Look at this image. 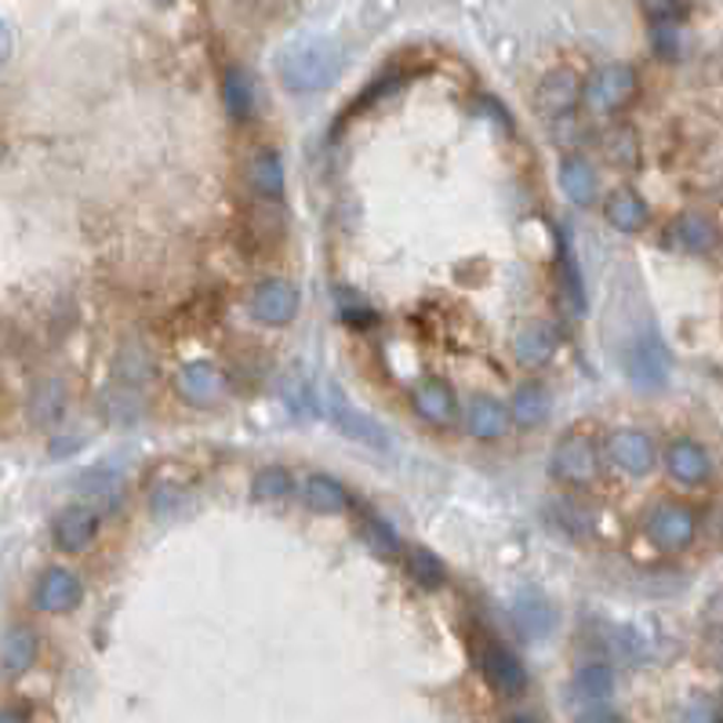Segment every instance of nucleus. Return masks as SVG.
<instances>
[{
    "label": "nucleus",
    "mask_w": 723,
    "mask_h": 723,
    "mask_svg": "<svg viewBox=\"0 0 723 723\" xmlns=\"http://www.w3.org/2000/svg\"><path fill=\"white\" fill-rule=\"evenodd\" d=\"M342 73V48L332 37H298L277 55V77L295 95H313Z\"/></svg>",
    "instance_id": "obj_1"
},
{
    "label": "nucleus",
    "mask_w": 723,
    "mask_h": 723,
    "mask_svg": "<svg viewBox=\"0 0 723 723\" xmlns=\"http://www.w3.org/2000/svg\"><path fill=\"white\" fill-rule=\"evenodd\" d=\"M549 472H553V480L568 483V488H585V483H593L600 472L597 440L589 437L585 429L563 432L553 447V458H549Z\"/></svg>",
    "instance_id": "obj_2"
},
{
    "label": "nucleus",
    "mask_w": 723,
    "mask_h": 723,
    "mask_svg": "<svg viewBox=\"0 0 723 723\" xmlns=\"http://www.w3.org/2000/svg\"><path fill=\"white\" fill-rule=\"evenodd\" d=\"M637 88H640V77H637L633 65L611 62V65H600V70L582 84V102L589 106V113L611 116L633 102Z\"/></svg>",
    "instance_id": "obj_3"
},
{
    "label": "nucleus",
    "mask_w": 723,
    "mask_h": 723,
    "mask_svg": "<svg viewBox=\"0 0 723 723\" xmlns=\"http://www.w3.org/2000/svg\"><path fill=\"white\" fill-rule=\"evenodd\" d=\"M324 411H327V418H332V426L342 432V437H349L353 444H364V447H371V451H386L389 447V432L367 411L353 407L338 383L324 386Z\"/></svg>",
    "instance_id": "obj_4"
},
{
    "label": "nucleus",
    "mask_w": 723,
    "mask_h": 723,
    "mask_svg": "<svg viewBox=\"0 0 723 723\" xmlns=\"http://www.w3.org/2000/svg\"><path fill=\"white\" fill-rule=\"evenodd\" d=\"M582 106V81H578L574 70H549L534 88V113L542 116L546 124H560Z\"/></svg>",
    "instance_id": "obj_5"
},
{
    "label": "nucleus",
    "mask_w": 723,
    "mask_h": 723,
    "mask_svg": "<svg viewBox=\"0 0 723 723\" xmlns=\"http://www.w3.org/2000/svg\"><path fill=\"white\" fill-rule=\"evenodd\" d=\"M622 364H625V378L637 389H662L665 378H669V367H673V360H669V353L662 346V338L654 332L633 338V346L625 349Z\"/></svg>",
    "instance_id": "obj_6"
},
{
    "label": "nucleus",
    "mask_w": 723,
    "mask_h": 723,
    "mask_svg": "<svg viewBox=\"0 0 723 723\" xmlns=\"http://www.w3.org/2000/svg\"><path fill=\"white\" fill-rule=\"evenodd\" d=\"M298 306H302V295L292 281L284 277H269L255 284L252 298H247V309H252V317L266 327H287L295 317H298Z\"/></svg>",
    "instance_id": "obj_7"
},
{
    "label": "nucleus",
    "mask_w": 723,
    "mask_h": 723,
    "mask_svg": "<svg viewBox=\"0 0 723 723\" xmlns=\"http://www.w3.org/2000/svg\"><path fill=\"white\" fill-rule=\"evenodd\" d=\"M699 534V520H694V509L680 506V502H662L651 509L648 517V538L665 553H680L688 549Z\"/></svg>",
    "instance_id": "obj_8"
},
{
    "label": "nucleus",
    "mask_w": 723,
    "mask_h": 723,
    "mask_svg": "<svg viewBox=\"0 0 723 723\" xmlns=\"http://www.w3.org/2000/svg\"><path fill=\"white\" fill-rule=\"evenodd\" d=\"M477 662H480L483 680H488V688H491L495 694H502V699H517V694H523V688H528V673H523V662L506 648V643L488 640V643L480 648Z\"/></svg>",
    "instance_id": "obj_9"
},
{
    "label": "nucleus",
    "mask_w": 723,
    "mask_h": 723,
    "mask_svg": "<svg viewBox=\"0 0 723 723\" xmlns=\"http://www.w3.org/2000/svg\"><path fill=\"white\" fill-rule=\"evenodd\" d=\"M608 458L629 472V477H648V472L659 466V447L640 429H618L608 437Z\"/></svg>",
    "instance_id": "obj_10"
},
{
    "label": "nucleus",
    "mask_w": 723,
    "mask_h": 723,
    "mask_svg": "<svg viewBox=\"0 0 723 723\" xmlns=\"http://www.w3.org/2000/svg\"><path fill=\"white\" fill-rule=\"evenodd\" d=\"M33 600L44 614H70V611L81 608L84 582L70 568H48L33 589Z\"/></svg>",
    "instance_id": "obj_11"
},
{
    "label": "nucleus",
    "mask_w": 723,
    "mask_h": 723,
    "mask_svg": "<svg viewBox=\"0 0 723 723\" xmlns=\"http://www.w3.org/2000/svg\"><path fill=\"white\" fill-rule=\"evenodd\" d=\"M51 534H55V546L62 549V553H84L99 534V509L88 506V502L65 506L55 517Z\"/></svg>",
    "instance_id": "obj_12"
},
{
    "label": "nucleus",
    "mask_w": 723,
    "mask_h": 723,
    "mask_svg": "<svg viewBox=\"0 0 723 723\" xmlns=\"http://www.w3.org/2000/svg\"><path fill=\"white\" fill-rule=\"evenodd\" d=\"M665 469H669V477L683 483V488H702V483L713 477L709 451L694 440H673V444H669L665 447Z\"/></svg>",
    "instance_id": "obj_13"
},
{
    "label": "nucleus",
    "mask_w": 723,
    "mask_h": 723,
    "mask_svg": "<svg viewBox=\"0 0 723 723\" xmlns=\"http://www.w3.org/2000/svg\"><path fill=\"white\" fill-rule=\"evenodd\" d=\"M222 389H226V383H222V371L212 360H193L179 371V397L193 407L218 404Z\"/></svg>",
    "instance_id": "obj_14"
},
{
    "label": "nucleus",
    "mask_w": 723,
    "mask_h": 723,
    "mask_svg": "<svg viewBox=\"0 0 723 723\" xmlns=\"http://www.w3.org/2000/svg\"><path fill=\"white\" fill-rule=\"evenodd\" d=\"M560 346V332H557V324H549V320H528L517 332V338H512V357H517L523 367H538V364H546L549 357L557 353Z\"/></svg>",
    "instance_id": "obj_15"
},
{
    "label": "nucleus",
    "mask_w": 723,
    "mask_h": 723,
    "mask_svg": "<svg viewBox=\"0 0 723 723\" xmlns=\"http://www.w3.org/2000/svg\"><path fill=\"white\" fill-rule=\"evenodd\" d=\"M466 429H469V437H477V440H502L506 432L512 429V415H509V407L506 404H498L495 397H472L469 407H466Z\"/></svg>",
    "instance_id": "obj_16"
},
{
    "label": "nucleus",
    "mask_w": 723,
    "mask_h": 723,
    "mask_svg": "<svg viewBox=\"0 0 723 723\" xmlns=\"http://www.w3.org/2000/svg\"><path fill=\"white\" fill-rule=\"evenodd\" d=\"M603 218L611 222L618 233H640L651 222V207L643 204V196L629 186H618L603 201Z\"/></svg>",
    "instance_id": "obj_17"
},
{
    "label": "nucleus",
    "mask_w": 723,
    "mask_h": 723,
    "mask_svg": "<svg viewBox=\"0 0 723 723\" xmlns=\"http://www.w3.org/2000/svg\"><path fill=\"white\" fill-rule=\"evenodd\" d=\"M222 106H226V113L236 124H247L258 113L255 77L241 70V65H233V70H226V77H222Z\"/></svg>",
    "instance_id": "obj_18"
},
{
    "label": "nucleus",
    "mask_w": 723,
    "mask_h": 723,
    "mask_svg": "<svg viewBox=\"0 0 723 723\" xmlns=\"http://www.w3.org/2000/svg\"><path fill=\"white\" fill-rule=\"evenodd\" d=\"M302 502H306L309 512H320V517H338V512L349 509V491L335 477H327V472H309L302 480Z\"/></svg>",
    "instance_id": "obj_19"
},
{
    "label": "nucleus",
    "mask_w": 723,
    "mask_h": 723,
    "mask_svg": "<svg viewBox=\"0 0 723 723\" xmlns=\"http://www.w3.org/2000/svg\"><path fill=\"white\" fill-rule=\"evenodd\" d=\"M415 411L432 426H447L458 415L455 389L444 378H426V383L415 386Z\"/></svg>",
    "instance_id": "obj_20"
},
{
    "label": "nucleus",
    "mask_w": 723,
    "mask_h": 723,
    "mask_svg": "<svg viewBox=\"0 0 723 723\" xmlns=\"http://www.w3.org/2000/svg\"><path fill=\"white\" fill-rule=\"evenodd\" d=\"M247 186H252L255 196L262 201H273L277 204L284 196V164H281V153L277 150H258L247 164Z\"/></svg>",
    "instance_id": "obj_21"
},
{
    "label": "nucleus",
    "mask_w": 723,
    "mask_h": 723,
    "mask_svg": "<svg viewBox=\"0 0 723 723\" xmlns=\"http://www.w3.org/2000/svg\"><path fill=\"white\" fill-rule=\"evenodd\" d=\"M560 190L568 193V201L578 204V207H589L597 201V190H600V182H597V167L585 161V156H563V164H560Z\"/></svg>",
    "instance_id": "obj_22"
},
{
    "label": "nucleus",
    "mask_w": 723,
    "mask_h": 723,
    "mask_svg": "<svg viewBox=\"0 0 723 723\" xmlns=\"http://www.w3.org/2000/svg\"><path fill=\"white\" fill-rule=\"evenodd\" d=\"M37 662V633L30 625H11L0 643V665L8 676H22Z\"/></svg>",
    "instance_id": "obj_23"
},
{
    "label": "nucleus",
    "mask_w": 723,
    "mask_h": 723,
    "mask_svg": "<svg viewBox=\"0 0 723 723\" xmlns=\"http://www.w3.org/2000/svg\"><path fill=\"white\" fill-rule=\"evenodd\" d=\"M549 389L542 383H523L517 389V397H512L509 404V415H512V422L523 426V429H538L549 418Z\"/></svg>",
    "instance_id": "obj_24"
},
{
    "label": "nucleus",
    "mask_w": 723,
    "mask_h": 723,
    "mask_svg": "<svg viewBox=\"0 0 723 723\" xmlns=\"http://www.w3.org/2000/svg\"><path fill=\"white\" fill-rule=\"evenodd\" d=\"M512 618H517L520 633L528 640H542L549 629H553V608L542 593H523L512 608Z\"/></svg>",
    "instance_id": "obj_25"
},
{
    "label": "nucleus",
    "mask_w": 723,
    "mask_h": 723,
    "mask_svg": "<svg viewBox=\"0 0 723 723\" xmlns=\"http://www.w3.org/2000/svg\"><path fill=\"white\" fill-rule=\"evenodd\" d=\"M673 236H676V244L683 247V252H691V255L713 252V247H716V226L709 218H702V215L676 218Z\"/></svg>",
    "instance_id": "obj_26"
},
{
    "label": "nucleus",
    "mask_w": 723,
    "mask_h": 723,
    "mask_svg": "<svg viewBox=\"0 0 723 723\" xmlns=\"http://www.w3.org/2000/svg\"><path fill=\"white\" fill-rule=\"evenodd\" d=\"M65 411V389L62 383H55V378H48V383H41L33 389V400H30V415L37 418L41 426H55L59 418Z\"/></svg>",
    "instance_id": "obj_27"
},
{
    "label": "nucleus",
    "mask_w": 723,
    "mask_h": 723,
    "mask_svg": "<svg viewBox=\"0 0 723 723\" xmlns=\"http://www.w3.org/2000/svg\"><path fill=\"white\" fill-rule=\"evenodd\" d=\"M407 571H411V578L422 589H440L447 582L444 560L432 553V549H426V546H415L411 553H407Z\"/></svg>",
    "instance_id": "obj_28"
},
{
    "label": "nucleus",
    "mask_w": 723,
    "mask_h": 723,
    "mask_svg": "<svg viewBox=\"0 0 723 723\" xmlns=\"http://www.w3.org/2000/svg\"><path fill=\"white\" fill-rule=\"evenodd\" d=\"M295 488V477L287 472L284 466H266V469H258L255 472V488L252 495L258 498V502H281V498H287Z\"/></svg>",
    "instance_id": "obj_29"
},
{
    "label": "nucleus",
    "mask_w": 723,
    "mask_h": 723,
    "mask_svg": "<svg viewBox=\"0 0 723 723\" xmlns=\"http://www.w3.org/2000/svg\"><path fill=\"white\" fill-rule=\"evenodd\" d=\"M611 691H614V676H611L608 665H585L574 680V694H578V699H585V702L611 699Z\"/></svg>",
    "instance_id": "obj_30"
},
{
    "label": "nucleus",
    "mask_w": 723,
    "mask_h": 723,
    "mask_svg": "<svg viewBox=\"0 0 723 723\" xmlns=\"http://www.w3.org/2000/svg\"><path fill=\"white\" fill-rule=\"evenodd\" d=\"M560 292L574 317L585 313V284H582V273H578V262L568 255V247H563V255H560Z\"/></svg>",
    "instance_id": "obj_31"
},
{
    "label": "nucleus",
    "mask_w": 723,
    "mask_h": 723,
    "mask_svg": "<svg viewBox=\"0 0 723 723\" xmlns=\"http://www.w3.org/2000/svg\"><path fill=\"white\" fill-rule=\"evenodd\" d=\"M364 538L378 557H397L400 553V538L393 534L389 523L378 520V517H364Z\"/></svg>",
    "instance_id": "obj_32"
},
{
    "label": "nucleus",
    "mask_w": 723,
    "mask_h": 723,
    "mask_svg": "<svg viewBox=\"0 0 723 723\" xmlns=\"http://www.w3.org/2000/svg\"><path fill=\"white\" fill-rule=\"evenodd\" d=\"M608 153L614 156V164H622V167H637V135L629 128H618L611 131V139H608Z\"/></svg>",
    "instance_id": "obj_33"
},
{
    "label": "nucleus",
    "mask_w": 723,
    "mask_h": 723,
    "mask_svg": "<svg viewBox=\"0 0 723 723\" xmlns=\"http://www.w3.org/2000/svg\"><path fill=\"white\" fill-rule=\"evenodd\" d=\"M680 22H651V41L662 59H673L680 51Z\"/></svg>",
    "instance_id": "obj_34"
},
{
    "label": "nucleus",
    "mask_w": 723,
    "mask_h": 723,
    "mask_svg": "<svg viewBox=\"0 0 723 723\" xmlns=\"http://www.w3.org/2000/svg\"><path fill=\"white\" fill-rule=\"evenodd\" d=\"M643 11L651 16V22H680L683 19L680 0H643Z\"/></svg>",
    "instance_id": "obj_35"
},
{
    "label": "nucleus",
    "mask_w": 723,
    "mask_h": 723,
    "mask_svg": "<svg viewBox=\"0 0 723 723\" xmlns=\"http://www.w3.org/2000/svg\"><path fill=\"white\" fill-rule=\"evenodd\" d=\"M578 723H622L614 713H608V709H593V713H585V716H578Z\"/></svg>",
    "instance_id": "obj_36"
},
{
    "label": "nucleus",
    "mask_w": 723,
    "mask_h": 723,
    "mask_svg": "<svg viewBox=\"0 0 723 723\" xmlns=\"http://www.w3.org/2000/svg\"><path fill=\"white\" fill-rule=\"evenodd\" d=\"M8 55H11V26L0 19V65L8 62Z\"/></svg>",
    "instance_id": "obj_37"
},
{
    "label": "nucleus",
    "mask_w": 723,
    "mask_h": 723,
    "mask_svg": "<svg viewBox=\"0 0 723 723\" xmlns=\"http://www.w3.org/2000/svg\"><path fill=\"white\" fill-rule=\"evenodd\" d=\"M0 723H30V716L19 713V709H0Z\"/></svg>",
    "instance_id": "obj_38"
},
{
    "label": "nucleus",
    "mask_w": 723,
    "mask_h": 723,
    "mask_svg": "<svg viewBox=\"0 0 723 723\" xmlns=\"http://www.w3.org/2000/svg\"><path fill=\"white\" fill-rule=\"evenodd\" d=\"M506 723H534L531 716H512V720H506Z\"/></svg>",
    "instance_id": "obj_39"
},
{
    "label": "nucleus",
    "mask_w": 723,
    "mask_h": 723,
    "mask_svg": "<svg viewBox=\"0 0 723 723\" xmlns=\"http://www.w3.org/2000/svg\"><path fill=\"white\" fill-rule=\"evenodd\" d=\"M164 4H167V0H164Z\"/></svg>",
    "instance_id": "obj_40"
}]
</instances>
